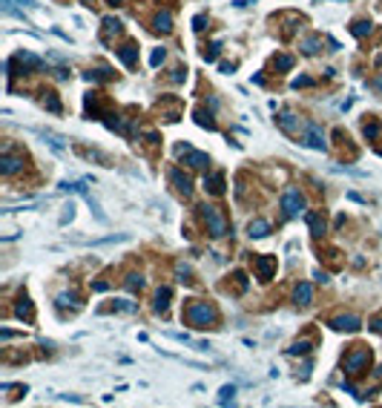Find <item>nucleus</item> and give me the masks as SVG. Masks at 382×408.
<instances>
[{
    "mask_svg": "<svg viewBox=\"0 0 382 408\" xmlns=\"http://www.w3.org/2000/svg\"><path fill=\"white\" fill-rule=\"evenodd\" d=\"M58 307H81V302H78V293H75V290L61 293V296H58Z\"/></svg>",
    "mask_w": 382,
    "mask_h": 408,
    "instance_id": "393cba45",
    "label": "nucleus"
},
{
    "mask_svg": "<svg viewBox=\"0 0 382 408\" xmlns=\"http://www.w3.org/2000/svg\"><path fill=\"white\" fill-rule=\"evenodd\" d=\"M196 124L204 127V130H210V133H216V121H213L210 112H204V109H196Z\"/></svg>",
    "mask_w": 382,
    "mask_h": 408,
    "instance_id": "b1692460",
    "label": "nucleus"
},
{
    "mask_svg": "<svg viewBox=\"0 0 382 408\" xmlns=\"http://www.w3.org/2000/svg\"><path fill=\"white\" fill-rule=\"evenodd\" d=\"M380 130H382V124H365L362 133H365V138H377V136H380Z\"/></svg>",
    "mask_w": 382,
    "mask_h": 408,
    "instance_id": "72a5a7b5",
    "label": "nucleus"
},
{
    "mask_svg": "<svg viewBox=\"0 0 382 408\" xmlns=\"http://www.w3.org/2000/svg\"><path fill=\"white\" fill-rule=\"evenodd\" d=\"M170 296H173V288L170 285H164V288H158L155 290V313H164L167 307H170Z\"/></svg>",
    "mask_w": 382,
    "mask_h": 408,
    "instance_id": "4468645a",
    "label": "nucleus"
},
{
    "mask_svg": "<svg viewBox=\"0 0 382 408\" xmlns=\"http://www.w3.org/2000/svg\"><path fill=\"white\" fill-rule=\"evenodd\" d=\"M368 362H371V351L368 348H353L348 357H345V374H359L362 368H368Z\"/></svg>",
    "mask_w": 382,
    "mask_h": 408,
    "instance_id": "39448f33",
    "label": "nucleus"
},
{
    "mask_svg": "<svg viewBox=\"0 0 382 408\" xmlns=\"http://www.w3.org/2000/svg\"><path fill=\"white\" fill-rule=\"evenodd\" d=\"M181 158H184V164H187V167H193V170H201V167H207V164H210L207 153H199V150H187Z\"/></svg>",
    "mask_w": 382,
    "mask_h": 408,
    "instance_id": "9b49d317",
    "label": "nucleus"
},
{
    "mask_svg": "<svg viewBox=\"0 0 382 408\" xmlns=\"http://www.w3.org/2000/svg\"><path fill=\"white\" fill-rule=\"evenodd\" d=\"M236 282H239V290H247V276H244L242 271L236 273Z\"/></svg>",
    "mask_w": 382,
    "mask_h": 408,
    "instance_id": "a19ab883",
    "label": "nucleus"
},
{
    "mask_svg": "<svg viewBox=\"0 0 382 408\" xmlns=\"http://www.w3.org/2000/svg\"><path fill=\"white\" fill-rule=\"evenodd\" d=\"M374 376H377V379H382V365L377 368V371H374Z\"/></svg>",
    "mask_w": 382,
    "mask_h": 408,
    "instance_id": "8fccbe9b",
    "label": "nucleus"
},
{
    "mask_svg": "<svg viewBox=\"0 0 382 408\" xmlns=\"http://www.w3.org/2000/svg\"><path fill=\"white\" fill-rule=\"evenodd\" d=\"M184 316H187V322L193 325V328H210V325L218 322V310L210 302H199V299H193L187 310H184Z\"/></svg>",
    "mask_w": 382,
    "mask_h": 408,
    "instance_id": "f257e3e1",
    "label": "nucleus"
},
{
    "mask_svg": "<svg viewBox=\"0 0 382 408\" xmlns=\"http://www.w3.org/2000/svg\"><path fill=\"white\" fill-rule=\"evenodd\" d=\"M83 6H89V9H92V6H95V0H81Z\"/></svg>",
    "mask_w": 382,
    "mask_h": 408,
    "instance_id": "09e8293b",
    "label": "nucleus"
},
{
    "mask_svg": "<svg viewBox=\"0 0 382 408\" xmlns=\"http://www.w3.org/2000/svg\"><path fill=\"white\" fill-rule=\"evenodd\" d=\"M293 89H299V86H313V78H308V75H299V78H293Z\"/></svg>",
    "mask_w": 382,
    "mask_h": 408,
    "instance_id": "f704fd0d",
    "label": "nucleus"
},
{
    "mask_svg": "<svg viewBox=\"0 0 382 408\" xmlns=\"http://www.w3.org/2000/svg\"><path fill=\"white\" fill-rule=\"evenodd\" d=\"M43 103H46V109H49V112H61V101H58V98H55L52 92H46Z\"/></svg>",
    "mask_w": 382,
    "mask_h": 408,
    "instance_id": "473e14b6",
    "label": "nucleus"
},
{
    "mask_svg": "<svg viewBox=\"0 0 382 408\" xmlns=\"http://www.w3.org/2000/svg\"><path fill=\"white\" fill-rule=\"evenodd\" d=\"M106 3H109V6H121V3H124V0H106Z\"/></svg>",
    "mask_w": 382,
    "mask_h": 408,
    "instance_id": "3c124183",
    "label": "nucleus"
},
{
    "mask_svg": "<svg viewBox=\"0 0 382 408\" xmlns=\"http://www.w3.org/2000/svg\"><path fill=\"white\" fill-rule=\"evenodd\" d=\"M92 290H98V293H104V290H109V285H106V282H95V285H92Z\"/></svg>",
    "mask_w": 382,
    "mask_h": 408,
    "instance_id": "a18cd8bd",
    "label": "nucleus"
},
{
    "mask_svg": "<svg viewBox=\"0 0 382 408\" xmlns=\"http://www.w3.org/2000/svg\"><path fill=\"white\" fill-rule=\"evenodd\" d=\"M299 49L305 52V55H316V52L322 49V34H311V37H305L299 43Z\"/></svg>",
    "mask_w": 382,
    "mask_h": 408,
    "instance_id": "aec40b11",
    "label": "nucleus"
},
{
    "mask_svg": "<svg viewBox=\"0 0 382 408\" xmlns=\"http://www.w3.org/2000/svg\"><path fill=\"white\" fill-rule=\"evenodd\" d=\"M83 78H86V81H89V84H98V81H109V78H112V69L101 67V69H95V72H92V69H89V72H86V75H83Z\"/></svg>",
    "mask_w": 382,
    "mask_h": 408,
    "instance_id": "5701e85b",
    "label": "nucleus"
},
{
    "mask_svg": "<svg viewBox=\"0 0 382 408\" xmlns=\"http://www.w3.org/2000/svg\"><path fill=\"white\" fill-rule=\"evenodd\" d=\"M331 328H336V331H348V334H353V331H359V328H362V322H359V316H353V313H342V316H333Z\"/></svg>",
    "mask_w": 382,
    "mask_h": 408,
    "instance_id": "0eeeda50",
    "label": "nucleus"
},
{
    "mask_svg": "<svg viewBox=\"0 0 382 408\" xmlns=\"http://www.w3.org/2000/svg\"><path fill=\"white\" fill-rule=\"evenodd\" d=\"M15 316H17V319L32 322V302H29V296H26V293H20V299L15 302Z\"/></svg>",
    "mask_w": 382,
    "mask_h": 408,
    "instance_id": "ddd939ff",
    "label": "nucleus"
},
{
    "mask_svg": "<svg viewBox=\"0 0 382 408\" xmlns=\"http://www.w3.org/2000/svg\"><path fill=\"white\" fill-rule=\"evenodd\" d=\"M282 210H284V216H287V219H296L302 210H305V199H302V193H299L296 187L284 190V196H282Z\"/></svg>",
    "mask_w": 382,
    "mask_h": 408,
    "instance_id": "20e7f679",
    "label": "nucleus"
},
{
    "mask_svg": "<svg viewBox=\"0 0 382 408\" xmlns=\"http://www.w3.org/2000/svg\"><path fill=\"white\" fill-rule=\"evenodd\" d=\"M293 64H296V61H293V55H279V58L273 61L276 72H290V69H293Z\"/></svg>",
    "mask_w": 382,
    "mask_h": 408,
    "instance_id": "bb28decb",
    "label": "nucleus"
},
{
    "mask_svg": "<svg viewBox=\"0 0 382 408\" xmlns=\"http://www.w3.org/2000/svg\"><path fill=\"white\" fill-rule=\"evenodd\" d=\"M342 391H345V394H353V397H356V400H362V394L356 391V388H353V385H350V382H342Z\"/></svg>",
    "mask_w": 382,
    "mask_h": 408,
    "instance_id": "ea45409f",
    "label": "nucleus"
},
{
    "mask_svg": "<svg viewBox=\"0 0 382 408\" xmlns=\"http://www.w3.org/2000/svg\"><path fill=\"white\" fill-rule=\"evenodd\" d=\"M184 78H187V69H181V67L173 69V81H175V84H181Z\"/></svg>",
    "mask_w": 382,
    "mask_h": 408,
    "instance_id": "58836bf2",
    "label": "nucleus"
},
{
    "mask_svg": "<svg viewBox=\"0 0 382 408\" xmlns=\"http://www.w3.org/2000/svg\"><path fill=\"white\" fill-rule=\"evenodd\" d=\"M247 233H250V238H265L267 233H270V221H265V219H253L247 224Z\"/></svg>",
    "mask_w": 382,
    "mask_h": 408,
    "instance_id": "2eb2a0df",
    "label": "nucleus"
},
{
    "mask_svg": "<svg viewBox=\"0 0 382 408\" xmlns=\"http://www.w3.org/2000/svg\"><path fill=\"white\" fill-rule=\"evenodd\" d=\"M124 285H127V290H133V293H135V290H141V288H144V276H141V273H130Z\"/></svg>",
    "mask_w": 382,
    "mask_h": 408,
    "instance_id": "c85d7f7f",
    "label": "nucleus"
},
{
    "mask_svg": "<svg viewBox=\"0 0 382 408\" xmlns=\"http://www.w3.org/2000/svg\"><path fill=\"white\" fill-rule=\"evenodd\" d=\"M101 23H104V37H101V40H104V43H109V34H118V32H121V20L109 15V17H104Z\"/></svg>",
    "mask_w": 382,
    "mask_h": 408,
    "instance_id": "f3484780",
    "label": "nucleus"
},
{
    "mask_svg": "<svg viewBox=\"0 0 382 408\" xmlns=\"http://www.w3.org/2000/svg\"><path fill=\"white\" fill-rule=\"evenodd\" d=\"M170 337H173L175 342H190V334H178V331H175V334H170Z\"/></svg>",
    "mask_w": 382,
    "mask_h": 408,
    "instance_id": "c03bdc74",
    "label": "nucleus"
},
{
    "mask_svg": "<svg viewBox=\"0 0 382 408\" xmlns=\"http://www.w3.org/2000/svg\"><path fill=\"white\" fill-rule=\"evenodd\" d=\"M276 124L282 127L284 133H290V136H299V130H305V124H302L293 112H282V115L276 118Z\"/></svg>",
    "mask_w": 382,
    "mask_h": 408,
    "instance_id": "1a4fd4ad",
    "label": "nucleus"
},
{
    "mask_svg": "<svg viewBox=\"0 0 382 408\" xmlns=\"http://www.w3.org/2000/svg\"><path fill=\"white\" fill-rule=\"evenodd\" d=\"M299 144H305L308 150H319V153L328 147V144H325V133H322V127L313 124V121L305 124V130H302V136H299Z\"/></svg>",
    "mask_w": 382,
    "mask_h": 408,
    "instance_id": "7ed1b4c3",
    "label": "nucleus"
},
{
    "mask_svg": "<svg viewBox=\"0 0 382 408\" xmlns=\"http://www.w3.org/2000/svg\"><path fill=\"white\" fill-rule=\"evenodd\" d=\"M313 279H316V282H322V285H325V282H328V273H325V271H319V268H316V271H313Z\"/></svg>",
    "mask_w": 382,
    "mask_h": 408,
    "instance_id": "37998d69",
    "label": "nucleus"
},
{
    "mask_svg": "<svg viewBox=\"0 0 382 408\" xmlns=\"http://www.w3.org/2000/svg\"><path fill=\"white\" fill-rule=\"evenodd\" d=\"M164 58H167V52H164V49H155V52L150 55V67H152V69H158L161 64H164Z\"/></svg>",
    "mask_w": 382,
    "mask_h": 408,
    "instance_id": "2f4dec72",
    "label": "nucleus"
},
{
    "mask_svg": "<svg viewBox=\"0 0 382 408\" xmlns=\"http://www.w3.org/2000/svg\"><path fill=\"white\" fill-rule=\"evenodd\" d=\"M204 23H207V15H196V17H193V29H196V32L204 29Z\"/></svg>",
    "mask_w": 382,
    "mask_h": 408,
    "instance_id": "e433bc0d",
    "label": "nucleus"
},
{
    "mask_svg": "<svg viewBox=\"0 0 382 408\" xmlns=\"http://www.w3.org/2000/svg\"><path fill=\"white\" fill-rule=\"evenodd\" d=\"M311 351H313V340H296L290 348H287L290 357H305V354H311Z\"/></svg>",
    "mask_w": 382,
    "mask_h": 408,
    "instance_id": "a211bd4d",
    "label": "nucleus"
},
{
    "mask_svg": "<svg viewBox=\"0 0 382 408\" xmlns=\"http://www.w3.org/2000/svg\"><path fill=\"white\" fill-rule=\"evenodd\" d=\"M152 29H155V32H170V29H173V15H170V12H158V15H155V20H152Z\"/></svg>",
    "mask_w": 382,
    "mask_h": 408,
    "instance_id": "6ab92c4d",
    "label": "nucleus"
},
{
    "mask_svg": "<svg viewBox=\"0 0 382 408\" xmlns=\"http://www.w3.org/2000/svg\"><path fill=\"white\" fill-rule=\"evenodd\" d=\"M167 175H170V181L175 184V190H178V193H184V196H190V193H193V184H190V178H187V175H184L178 167H170V172H167Z\"/></svg>",
    "mask_w": 382,
    "mask_h": 408,
    "instance_id": "9d476101",
    "label": "nucleus"
},
{
    "mask_svg": "<svg viewBox=\"0 0 382 408\" xmlns=\"http://www.w3.org/2000/svg\"><path fill=\"white\" fill-rule=\"evenodd\" d=\"M112 307L121 310V313H138V302H130V299H115Z\"/></svg>",
    "mask_w": 382,
    "mask_h": 408,
    "instance_id": "cd10ccee",
    "label": "nucleus"
},
{
    "mask_svg": "<svg viewBox=\"0 0 382 408\" xmlns=\"http://www.w3.org/2000/svg\"><path fill=\"white\" fill-rule=\"evenodd\" d=\"M233 394H236V385H221V391H218V403H221V406L233 403Z\"/></svg>",
    "mask_w": 382,
    "mask_h": 408,
    "instance_id": "c756f323",
    "label": "nucleus"
},
{
    "mask_svg": "<svg viewBox=\"0 0 382 408\" xmlns=\"http://www.w3.org/2000/svg\"><path fill=\"white\" fill-rule=\"evenodd\" d=\"M221 72H224V75H230V72H236V67H233V64H221Z\"/></svg>",
    "mask_w": 382,
    "mask_h": 408,
    "instance_id": "de8ad7c7",
    "label": "nucleus"
},
{
    "mask_svg": "<svg viewBox=\"0 0 382 408\" xmlns=\"http://www.w3.org/2000/svg\"><path fill=\"white\" fill-rule=\"evenodd\" d=\"M371 89H374V92H380V95H382V75H377V78L371 81Z\"/></svg>",
    "mask_w": 382,
    "mask_h": 408,
    "instance_id": "79ce46f5",
    "label": "nucleus"
},
{
    "mask_svg": "<svg viewBox=\"0 0 382 408\" xmlns=\"http://www.w3.org/2000/svg\"><path fill=\"white\" fill-rule=\"evenodd\" d=\"M20 170H23V155H9V153L0 155V172L3 175H15Z\"/></svg>",
    "mask_w": 382,
    "mask_h": 408,
    "instance_id": "6e6552de",
    "label": "nucleus"
},
{
    "mask_svg": "<svg viewBox=\"0 0 382 408\" xmlns=\"http://www.w3.org/2000/svg\"><path fill=\"white\" fill-rule=\"evenodd\" d=\"M201 216H204V224H207V230H210V236H213V238L227 236V219L221 216V210H218V207L204 204V207H201Z\"/></svg>",
    "mask_w": 382,
    "mask_h": 408,
    "instance_id": "f03ea898",
    "label": "nucleus"
},
{
    "mask_svg": "<svg viewBox=\"0 0 382 408\" xmlns=\"http://www.w3.org/2000/svg\"><path fill=\"white\" fill-rule=\"evenodd\" d=\"M118 58H121L127 67H135V61H138V49H135L133 43H127V46H121V49H118Z\"/></svg>",
    "mask_w": 382,
    "mask_h": 408,
    "instance_id": "412c9836",
    "label": "nucleus"
},
{
    "mask_svg": "<svg viewBox=\"0 0 382 408\" xmlns=\"http://www.w3.org/2000/svg\"><path fill=\"white\" fill-rule=\"evenodd\" d=\"M218 49H221V43H213V46H210V52H204V64H216L218 61Z\"/></svg>",
    "mask_w": 382,
    "mask_h": 408,
    "instance_id": "7c9ffc66",
    "label": "nucleus"
},
{
    "mask_svg": "<svg viewBox=\"0 0 382 408\" xmlns=\"http://www.w3.org/2000/svg\"><path fill=\"white\" fill-rule=\"evenodd\" d=\"M305 219H308V224H311V233H313V236H325V219H322L319 213H308Z\"/></svg>",
    "mask_w": 382,
    "mask_h": 408,
    "instance_id": "4be33fe9",
    "label": "nucleus"
},
{
    "mask_svg": "<svg viewBox=\"0 0 382 408\" xmlns=\"http://www.w3.org/2000/svg\"><path fill=\"white\" fill-rule=\"evenodd\" d=\"M371 328H374V331H377V334H382V316H377V319H374V322H371Z\"/></svg>",
    "mask_w": 382,
    "mask_h": 408,
    "instance_id": "49530a36",
    "label": "nucleus"
},
{
    "mask_svg": "<svg viewBox=\"0 0 382 408\" xmlns=\"http://www.w3.org/2000/svg\"><path fill=\"white\" fill-rule=\"evenodd\" d=\"M204 190H210L213 196H221L224 193V175L216 172V175H204Z\"/></svg>",
    "mask_w": 382,
    "mask_h": 408,
    "instance_id": "dca6fc26",
    "label": "nucleus"
},
{
    "mask_svg": "<svg viewBox=\"0 0 382 408\" xmlns=\"http://www.w3.org/2000/svg\"><path fill=\"white\" fill-rule=\"evenodd\" d=\"M256 273L262 282H270L276 273V256H256Z\"/></svg>",
    "mask_w": 382,
    "mask_h": 408,
    "instance_id": "423d86ee",
    "label": "nucleus"
},
{
    "mask_svg": "<svg viewBox=\"0 0 382 408\" xmlns=\"http://www.w3.org/2000/svg\"><path fill=\"white\" fill-rule=\"evenodd\" d=\"M52 75H55V78H58V81H69V69H52Z\"/></svg>",
    "mask_w": 382,
    "mask_h": 408,
    "instance_id": "4c0bfd02",
    "label": "nucleus"
},
{
    "mask_svg": "<svg viewBox=\"0 0 382 408\" xmlns=\"http://www.w3.org/2000/svg\"><path fill=\"white\" fill-rule=\"evenodd\" d=\"M293 299H296V305H311V302H313V288H311V285H308V282H299V285H296V290H293Z\"/></svg>",
    "mask_w": 382,
    "mask_h": 408,
    "instance_id": "f8f14e48",
    "label": "nucleus"
},
{
    "mask_svg": "<svg viewBox=\"0 0 382 408\" xmlns=\"http://www.w3.org/2000/svg\"><path fill=\"white\" fill-rule=\"evenodd\" d=\"M371 29H374L371 20H356V23L350 26V34H353V37H365V34H371Z\"/></svg>",
    "mask_w": 382,
    "mask_h": 408,
    "instance_id": "a878e982",
    "label": "nucleus"
},
{
    "mask_svg": "<svg viewBox=\"0 0 382 408\" xmlns=\"http://www.w3.org/2000/svg\"><path fill=\"white\" fill-rule=\"evenodd\" d=\"M175 271H178V276H181V282H190V268H187L184 262H178V265H175Z\"/></svg>",
    "mask_w": 382,
    "mask_h": 408,
    "instance_id": "c9c22d12",
    "label": "nucleus"
}]
</instances>
